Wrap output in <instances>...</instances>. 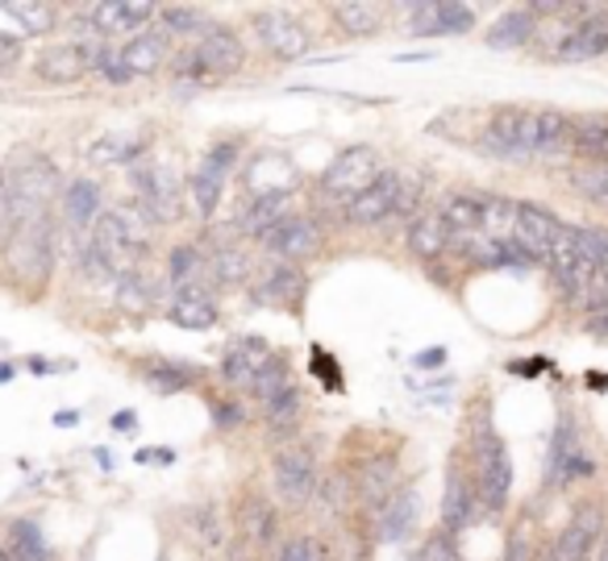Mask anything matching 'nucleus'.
<instances>
[{"instance_id":"obj_49","label":"nucleus","mask_w":608,"mask_h":561,"mask_svg":"<svg viewBox=\"0 0 608 561\" xmlns=\"http://www.w3.org/2000/svg\"><path fill=\"white\" fill-rule=\"evenodd\" d=\"M21 38H9V33H0V71H9V67H17L21 62Z\"/></svg>"},{"instance_id":"obj_23","label":"nucleus","mask_w":608,"mask_h":561,"mask_svg":"<svg viewBox=\"0 0 608 561\" xmlns=\"http://www.w3.org/2000/svg\"><path fill=\"white\" fill-rule=\"evenodd\" d=\"M354 495L363 499L371 512H380L388 499L396 495V462L392 457H367L354 474Z\"/></svg>"},{"instance_id":"obj_14","label":"nucleus","mask_w":608,"mask_h":561,"mask_svg":"<svg viewBox=\"0 0 608 561\" xmlns=\"http://www.w3.org/2000/svg\"><path fill=\"white\" fill-rule=\"evenodd\" d=\"M562 220L546 208V204H517V229H512V242L526 249L529 263H546L550 258V246L559 237Z\"/></svg>"},{"instance_id":"obj_58","label":"nucleus","mask_w":608,"mask_h":561,"mask_svg":"<svg viewBox=\"0 0 608 561\" xmlns=\"http://www.w3.org/2000/svg\"><path fill=\"white\" fill-rule=\"evenodd\" d=\"M97 462H100L105 470H109V466H112V453H109V450H97Z\"/></svg>"},{"instance_id":"obj_35","label":"nucleus","mask_w":608,"mask_h":561,"mask_svg":"<svg viewBox=\"0 0 608 561\" xmlns=\"http://www.w3.org/2000/svg\"><path fill=\"white\" fill-rule=\"evenodd\" d=\"M208 270H213V279L222 283V287H238V283L251 279V258H246V249L238 246H222L213 254Z\"/></svg>"},{"instance_id":"obj_1","label":"nucleus","mask_w":608,"mask_h":561,"mask_svg":"<svg viewBox=\"0 0 608 561\" xmlns=\"http://www.w3.org/2000/svg\"><path fill=\"white\" fill-rule=\"evenodd\" d=\"M4 263H9V270H13V279L21 287H30V292L47 287L50 270L59 263V234H55L50 217L17 225L9 242H4Z\"/></svg>"},{"instance_id":"obj_52","label":"nucleus","mask_w":608,"mask_h":561,"mask_svg":"<svg viewBox=\"0 0 608 561\" xmlns=\"http://www.w3.org/2000/svg\"><path fill=\"white\" fill-rule=\"evenodd\" d=\"M138 462H150V466H171L176 453L171 450H138Z\"/></svg>"},{"instance_id":"obj_26","label":"nucleus","mask_w":608,"mask_h":561,"mask_svg":"<svg viewBox=\"0 0 608 561\" xmlns=\"http://www.w3.org/2000/svg\"><path fill=\"white\" fill-rule=\"evenodd\" d=\"M438 217L447 220V229L454 237H475L483 225V191H450Z\"/></svg>"},{"instance_id":"obj_20","label":"nucleus","mask_w":608,"mask_h":561,"mask_svg":"<svg viewBox=\"0 0 608 561\" xmlns=\"http://www.w3.org/2000/svg\"><path fill=\"white\" fill-rule=\"evenodd\" d=\"M416 515H421V499H416V491H396V495L375 512V541H380V545H396V541H404V537L416 529Z\"/></svg>"},{"instance_id":"obj_6","label":"nucleus","mask_w":608,"mask_h":561,"mask_svg":"<svg viewBox=\"0 0 608 561\" xmlns=\"http://www.w3.org/2000/svg\"><path fill=\"white\" fill-rule=\"evenodd\" d=\"M380 155L371 146H346L337 150V158L321 171V196L325 200H342L351 204L354 196H363L375 179H380Z\"/></svg>"},{"instance_id":"obj_54","label":"nucleus","mask_w":608,"mask_h":561,"mask_svg":"<svg viewBox=\"0 0 608 561\" xmlns=\"http://www.w3.org/2000/svg\"><path fill=\"white\" fill-rule=\"evenodd\" d=\"M112 429H117V433H134V424H138V416H134V412H117V416H112Z\"/></svg>"},{"instance_id":"obj_48","label":"nucleus","mask_w":608,"mask_h":561,"mask_svg":"<svg viewBox=\"0 0 608 561\" xmlns=\"http://www.w3.org/2000/svg\"><path fill=\"white\" fill-rule=\"evenodd\" d=\"M213 424L217 429H238V424H246V412H242L238 400H217L213 404Z\"/></svg>"},{"instance_id":"obj_53","label":"nucleus","mask_w":608,"mask_h":561,"mask_svg":"<svg viewBox=\"0 0 608 561\" xmlns=\"http://www.w3.org/2000/svg\"><path fill=\"white\" fill-rule=\"evenodd\" d=\"M588 163H596V167H608V125H605V134L596 138V146H592V155H588Z\"/></svg>"},{"instance_id":"obj_5","label":"nucleus","mask_w":608,"mask_h":561,"mask_svg":"<svg viewBox=\"0 0 608 561\" xmlns=\"http://www.w3.org/2000/svg\"><path fill=\"white\" fill-rule=\"evenodd\" d=\"M134 191H138V208L155 225H167V220L179 217V204H184V191H179V175L171 163H159V158H143L134 171Z\"/></svg>"},{"instance_id":"obj_2","label":"nucleus","mask_w":608,"mask_h":561,"mask_svg":"<svg viewBox=\"0 0 608 561\" xmlns=\"http://www.w3.org/2000/svg\"><path fill=\"white\" fill-rule=\"evenodd\" d=\"M471 457H475V499L483 512H500L512 491V457L504 436L492 424H480L471 436Z\"/></svg>"},{"instance_id":"obj_3","label":"nucleus","mask_w":608,"mask_h":561,"mask_svg":"<svg viewBox=\"0 0 608 561\" xmlns=\"http://www.w3.org/2000/svg\"><path fill=\"white\" fill-rule=\"evenodd\" d=\"M59 191V171L50 158H30L13 171H4V200H9V220L30 225V220L47 217L50 196Z\"/></svg>"},{"instance_id":"obj_10","label":"nucleus","mask_w":608,"mask_h":561,"mask_svg":"<svg viewBox=\"0 0 608 561\" xmlns=\"http://www.w3.org/2000/svg\"><path fill=\"white\" fill-rule=\"evenodd\" d=\"M255 33L258 42L272 50L275 59H304L308 55V47H313V38H308V30H304L301 17H292L288 9H263V13L255 17Z\"/></svg>"},{"instance_id":"obj_59","label":"nucleus","mask_w":608,"mask_h":561,"mask_svg":"<svg viewBox=\"0 0 608 561\" xmlns=\"http://www.w3.org/2000/svg\"><path fill=\"white\" fill-rule=\"evenodd\" d=\"M0 561H13V553H9V545L0 541Z\"/></svg>"},{"instance_id":"obj_37","label":"nucleus","mask_w":608,"mask_h":561,"mask_svg":"<svg viewBox=\"0 0 608 561\" xmlns=\"http://www.w3.org/2000/svg\"><path fill=\"white\" fill-rule=\"evenodd\" d=\"M475 30V9L471 4H459V0H438V33L447 38H459V33Z\"/></svg>"},{"instance_id":"obj_51","label":"nucleus","mask_w":608,"mask_h":561,"mask_svg":"<svg viewBox=\"0 0 608 561\" xmlns=\"http://www.w3.org/2000/svg\"><path fill=\"white\" fill-rule=\"evenodd\" d=\"M500 561H533V549H529L526 537H512L509 549H504V558Z\"/></svg>"},{"instance_id":"obj_60","label":"nucleus","mask_w":608,"mask_h":561,"mask_svg":"<svg viewBox=\"0 0 608 561\" xmlns=\"http://www.w3.org/2000/svg\"><path fill=\"white\" fill-rule=\"evenodd\" d=\"M0 378H13V366H0Z\"/></svg>"},{"instance_id":"obj_22","label":"nucleus","mask_w":608,"mask_h":561,"mask_svg":"<svg viewBox=\"0 0 608 561\" xmlns=\"http://www.w3.org/2000/svg\"><path fill=\"white\" fill-rule=\"evenodd\" d=\"M475 486L463 474V466H450L447 474V495H442V532L459 537V532L471 524V512H475Z\"/></svg>"},{"instance_id":"obj_7","label":"nucleus","mask_w":608,"mask_h":561,"mask_svg":"<svg viewBox=\"0 0 608 561\" xmlns=\"http://www.w3.org/2000/svg\"><path fill=\"white\" fill-rule=\"evenodd\" d=\"M576 141V121L559 109H526V121H521V150H526V163L546 155H562L567 146Z\"/></svg>"},{"instance_id":"obj_42","label":"nucleus","mask_w":608,"mask_h":561,"mask_svg":"<svg viewBox=\"0 0 608 561\" xmlns=\"http://www.w3.org/2000/svg\"><path fill=\"white\" fill-rule=\"evenodd\" d=\"M163 26H167V38L171 33H205V13L200 9H193V4H167V9H159Z\"/></svg>"},{"instance_id":"obj_36","label":"nucleus","mask_w":608,"mask_h":561,"mask_svg":"<svg viewBox=\"0 0 608 561\" xmlns=\"http://www.w3.org/2000/svg\"><path fill=\"white\" fill-rule=\"evenodd\" d=\"M17 26L26 38H42V33L55 30V4H42V0H9Z\"/></svg>"},{"instance_id":"obj_4","label":"nucleus","mask_w":608,"mask_h":561,"mask_svg":"<svg viewBox=\"0 0 608 561\" xmlns=\"http://www.w3.org/2000/svg\"><path fill=\"white\" fill-rule=\"evenodd\" d=\"M109 55V42L105 38H80V42H55V47H42L38 59H33V76L42 83H55V88H67V83H80L88 71H97L100 59Z\"/></svg>"},{"instance_id":"obj_31","label":"nucleus","mask_w":608,"mask_h":561,"mask_svg":"<svg viewBox=\"0 0 608 561\" xmlns=\"http://www.w3.org/2000/svg\"><path fill=\"white\" fill-rule=\"evenodd\" d=\"M275 524H280V515H275V508H272V503H267L263 495H251L246 503H242L238 529L246 532L251 541H258V545H272Z\"/></svg>"},{"instance_id":"obj_28","label":"nucleus","mask_w":608,"mask_h":561,"mask_svg":"<svg viewBox=\"0 0 608 561\" xmlns=\"http://www.w3.org/2000/svg\"><path fill=\"white\" fill-rule=\"evenodd\" d=\"M284 208H288V191H258L255 200L246 204V213L238 217V234L263 237L272 225H280V220L288 217Z\"/></svg>"},{"instance_id":"obj_21","label":"nucleus","mask_w":608,"mask_h":561,"mask_svg":"<svg viewBox=\"0 0 608 561\" xmlns=\"http://www.w3.org/2000/svg\"><path fill=\"white\" fill-rule=\"evenodd\" d=\"M304 296V270L288 263H275L263 279L255 283V304L263 308H296Z\"/></svg>"},{"instance_id":"obj_40","label":"nucleus","mask_w":608,"mask_h":561,"mask_svg":"<svg viewBox=\"0 0 608 561\" xmlns=\"http://www.w3.org/2000/svg\"><path fill=\"white\" fill-rule=\"evenodd\" d=\"M301 391L288 387L284 395H275L272 404H267V424H272L275 433H292L296 429V421H301Z\"/></svg>"},{"instance_id":"obj_41","label":"nucleus","mask_w":608,"mask_h":561,"mask_svg":"<svg viewBox=\"0 0 608 561\" xmlns=\"http://www.w3.org/2000/svg\"><path fill=\"white\" fill-rule=\"evenodd\" d=\"M292 387V371H288V362L280 358V354H275L272 358V366H267V371L258 374V383H255V391H251V395H255V400H263V404H272L275 395H284V391Z\"/></svg>"},{"instance_id":"obj_9","label":"nucleus","mask_w":608,"mask_h":561,"mask_svg":"<svg viewBox=\"0 0 608 561\" xmlns=\"http://www.w3.org/2000/svg\"><path fill=\"white\" fill-rule=\"evenodd\" d=\"M404 196H409V187H404L401 171H380V179H375L363 196H354V200L346 204V220H351V225H363V229L384 225L392 213H401Z\"/></svg>"},{"instance_id":"obj_15","label":"nucleus","mask_w":608,"mask_h":561,"mask_svg":"<svg viewBox=\"0 0 608 561\" xmlns=\"http://www.w3.org/2000/svg\"><path fill=\"white\" fill-rule=\"evenodd\" d=\"M88 17H92V33L109 42V38H117V33H126V38L143 33L146 21L159 17V9L146 4V0H105V4H92Z\"/></svg>"},{"instance_id":"obj_13","label":"nucleus","mask_w":608,"mask_h":561,"mask_svg":"<svg viewBox=\"0 0 608 561\" xmlns=\"http://www.w3.org/2000/svg\"><path fill=\"white\" fill-rule=\"evenodd\" d=\"M275 491L292 508L313 503V495H317V462H313V453L301 450V445L280 453L275 457Z\"/></svg>"},{"instance_id":"obj_30","label":"nucleus","mask_w":608,"mask_h":561,"mask_svg":"<svg viewBox=\"0 0 608 561\" xmlns=\"http://www.w3.org/2000/svg\"><path fill=\"white\" fill-rule=\"evenodd\" d=\"M512 229H517V200H509V196H497V191H483V225H480V234L492 237V242H512Z\"/></svg>"},{"instance_id":"obj_29","label":"nucleus","mask_w":608,"mask_h":561,"mask_svg":"<svg viewBox=\"0 0 608 561\" xmlns=\"http://www.w3.org/2000/svg\"><path fill=\"white\" fill-rule=\"evenodd\" d=\"M388 17V4H371V0H346V4H334V21L351 38H367V33H380Z\"/></svg>"},{"instance_id":"obj_24","label":"nucleus","mask_w":608,"mask_h":561,"mask_svg":"<svg viewBox=\"0 0 608 561\" xmlns=\"http://www.w3.org/2000/svg\"><path fill=\"white\" fill-rule=\"evenodd\" d=\"M404 242L413 249V258H421V263H438V258H447V249L454 246V234H450L447 220L438 217V213H421V217L409 225Z\"/></svg>"},{"instance_id":"obj_25","label":"nucleus","mask_w":608,"mask_h":561,"mask_svg":"<svg viewBox=\"0 0 608 561\" xmlns=\"http://www.w3.org/2000/svg\"><path fill=\"white\" fill-rule=\"evenodd\" d=\"M533 33H538V17L529 13V4H517L509 13H500L492 21V30H488V47L492 50H521L533 42Z\"/></svg>"},{"instance_id":"obj_12","label":"nucleus","mask_w":608,"mask_h":561,"mask_svg":"<svg viewBox=\"0 0 608 561\" xmlns=\"http://www.w3.org/2000/svg\"><path fill=\"white\" fill-rule=\"evenodd\" d=\"M275 358V350L263 337H238V342H229L225 345V354H222V378L229 383L234 391H255L258 383V374L272 366Z\"/></svg>"},{"instance_id":"obj_16","label":"nucleus","mask_w":608,"mask_h":561,"mask_svg":"<svg viewBox=\"0 0 608 561\" xmlns=\"http://www.w3.org/2000/svg\"><path fill=\"white\" fill-rule=\"evenodd\" d=\"M521 121H526V109H497L488 121H483L480 146L483 155L500 158V163H526V150H521Z\"/></svg>"},{"instance_id":"obj_18","label":"nucleus","mask_w":608,"mask_h":561,"mask_svg":"<svg viewBox=\"0 0 608 561\" xmlns=\"http://www.w3.org/2000/svg\"><path fill=\"white\" fill-rule=\"evenodd\" d=\"M167 321L176 328H184V333H208V328H217V321H222V308H217V299L208 296L205 287L188 283L167 304Z\"/></svg>"},{"instance_id":"obj_56","label":"nucleus","mask_w":608,"mask_h":561,"mask_svg":"<svg viewBox=\"0 0 608 561\" xmlns=\"http://www.w3.org/2000/svg\"><path fill=\"white\" fill-rule=\"evenodd\" d=\"M80 421V412H55V424H76Z\"/></svg>"},{"instance_id":"obj_55","label":"nucleus","mask_w":608,"mask_h":561,"mask_svg":"<svg viewBox=\"0 0 608 561\" xmlns=\"http://www.w3.org/2000/svg\"><path fill=\"white\" fill-rule=\"evenodd\" d=\"M588 328H592L596 337H608V308L592 312V321H588Z\"/></svg>"},{"instance_id":"obj_32","label":"nucleus","mask_w":608,"mask_h":561,"mask_svg":"<svg viewBox=\"0 0 608 561\" xmlns=\"http://www.w3.org/2000/svg\"><path fill=\"white\" fill-rule=\"evenodd\" d=\"M9 553H13V561H50V545L47 537H42V529L33 524V520H13L9 524Z\"/></svg>"},{"instance_id":"obj_45","label":"nucleus","mask_w":608,"mask_h":561,"mask_svg":"<svg viewBox=\"0 0 608 561\" xmlns=\"http://www.w3.org/2000/svg\"><path fill=\"white\" fill-rule=\"evenodd\" d=\"M413 561H459V545H454L450 532H433L430 541L416 549Z\"/></svg>"},{"instance_id":"obj_46","label":"nucleus","mask_w":608,"mask_h":561,"mask_svg":"<svg viewBox=\"0 0 608 561\" xmlns=\"http://www.w3.org/2000/svg\"><path fill=\"white\" fill-rule=\"evenodd\" d=\"M409 33H416V38H433L438 33V0L409 4Z\"/></svg>"},{"instance_id":"obj_38","label":"nucleus","mask_w":608,"mask_h":561,"mask_svg":"<svg viewBox=\"0 0 608 561\" xmlns=\"http://www.w3.org/2000/svg\"><path fill=\"white\" fill-rule=\"evenodd\" d=\"M143 155V146L129 138H100L92 141V150H88V158L97 163V167H117V163H134V158Z\"/></svg>"},{"instance_id":"obj_33","label":"nucleus","mask_w":608,"mask_h":561,"mask_svg":"<svg viewBox=\"0 0 608 561\" xmlns=\"http://www.w3.org/2000/svg\"><path fill=\"white\" fill-rule=\"evenodd\" d=\"M196 378L200 374L193 366H184V362H150L146 366V383L159 391V395H179V391L196 387Z\"/></svg>"},{"instance_id":"obj_44","label":"nucleus","mask_w":608,"mask_h":561,"mask_svg":"<svg viewBox=\"0 0 608 561\" xmlns=\"http://www.w3.org/2000/svg\"><path fill=\"white\" fill-rule=\"evenodd\" d=\"M275 561H330V553L321 549L317 537H292L280 545V558Z\"/></svg>"},{"instance_id":"obj_19","label":"nucleus","mask_w":608,"mask_h":561,"mask_svg":"<svg viewBox=\"0 0 608 561\" xmlns=\"http://www.w3.org/2000/svg\"><path fill=\"white\" fill-rule=\"evenodd\" d=\"M117 59H121V67L129 71V79L138 76H155V71H163L167 62H171V38L167 33H134V38H126V47L117 50Z\"/></svg>"},{"instance_id":"obj_50","label":"nucleus","mask_w":608,"mask_h":561,"mask_svg":"<svg viewBox=\"0 0 608 561\" xmlns=\"http://www.w3.org/2000/svg\"><path fill=\"white\" fill-rule=\"evenodd\" d=\"M442 362H447V350L438 345V350H421V354L413 358V366H416V371H438Z\"/></svg>"},{"instance_id":"obj_39","label":"nucleus","mask_w":608,"mask_h":561,"mask_svg":"<svg viewBox=\"0 0 608 561\" xmlns=\"http://www.w3.org/2000/svg\"><path fill=\"white\" fill-rule=\"evenodd\" d=\"M200 266H205V254L196 246H176L167 254V279L179 283V287H188V283L200 275Z\"/></svg>"},{"instance_id":"obj_34","label":"nucleus","mask_w":608,"mask_h":561,"mask_svg":"<svg viewBox=\"0 0 608 561\" xmlns=\"http://www.w3.org/2000/svg\"><path fill=\"white\" fill-rule=\"evenodd\" d=\"M571 237H576V254L579 263L588 266L592 275L605 270V258H608V234L596 229V225H571Z\"/></svg>"},{"instance_id":"obj_11","label":"nucleus","mask_w":608,"mask_h":561,"mask_svg":"<svg viewBox=\"0 0 608 561\" xmlns=\"http://www.w3.org/2000/svg\"><path fill=\"white\" fill-rule=\"evenodd\" d=\"M258 242H263V249H272L280 263L301 266L321 249V229H317V220H308V217H284L280 225H272L267 234L258 237Z\"/></svg>"},{"instance_id":"obj_43","label":"nucleus","mask_w":608,"mask_h":561,"mask_svg":"<svg viewBox=\"0 0 608 561\" xmlns=\"http://www.w3.org/2000/svg\"><path fill=\"white\" fill-rule=\"evenodd\" d=\"M571 184H576L588 200H608V167L588 163V167H579V171L571 175Z\"/></svg>"},{"instance_id":"obj_57","label":"nucleus","mask_w":608,"mask_h":561,"mask_svg":"<svg viewBox=\"0 0 608 561\" xmlns=\"http://www.w3.org/2000/svg\"><path fill=\"white\" fill-rule=\"evenodd\" d=\"M596 561H608V529L605 537H600V545H596Z\"/></svg>"},{"instance_id":"obj_27","label":"nucleus","mask_w":608,"mask_h":561,"mask_svg":"<svg viewBox=\"0 0 608 561\" xmlns=\"http://www.w3.org/2000/svg\"><path fill=\"white\" fill-rule=\"evenodd\" d=\"M63 213L76 229H92L97 217L105 213V196H100V187L92 184V179H71V184L63 187Z\"/></svg>"},{"instance_id":"obj_8","label":"nucleus","mask_w":608,"mask_h":561,"mask_svg":"<svg viewBox=\"0 0 608 561\" xmlns=\"http://www.w3.org/2000/svg\"><path fill=\"white\" fill-rule=\"evenodd\" d=\"M238 163V141H217L213 150L205 155L200 163V171L193 175V184H188V200H193L196 217H213L217 208H222V191H225V175L229 167Z\"/></svg>"},{"instance_id":"obj_47","label":"nucleus","mask_w":608,"mask_h":561,"mask_svg":"<svg viewBox=\"0 0 608 561\" xmlns=\"http://www.w3.org/2000/svg\"><path fill=\"white\" fill-rule=\"evenodd\" d=\"M188 520H196V537H200L205 545H217V541H222V529H217V515H213V508H193Z\"/></svg>"},{"instance_id":"obj_17","label":"nucleus","mask_w":608,"mask_h":561,"mask_svg":"<svg viewBox=\"0 0 608 561\" xmlns=\"http://www.w3.org/2000/svg\"><path fill=\"white\" fill-rule=\"evenodd\" d=\"M193 55L200 59L208 76H229V71H238L242 62H246V47H242V38L229 26H208L200 38H196Z\"/></svg>"}]
</instances>
